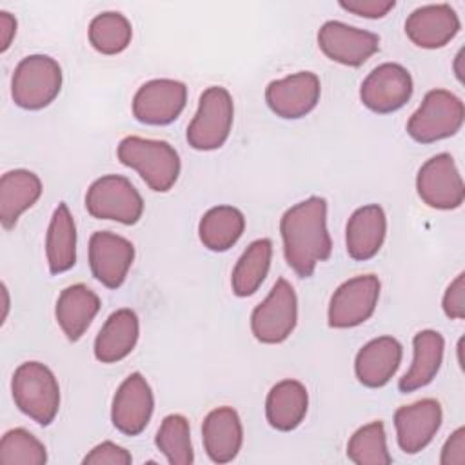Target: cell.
<instances>
[{
  "mask_svg": "<svg viewBox=\"0 0 465 465\" xmlns=\"http://www.w3.org/2000/svg\"><path fill=\"white\" fill-rule=\"evenodd\" d=\"M280 234L287 265L300 278H311L316 265L329 260L332 252V240L327 231V200L309 196L289 207L280 218Z\"/></svg>",
  "mask_w": 465,
  "mask_h": 465,
  "instance_id": "cell-1",
  "label": "cell"
},
{
  "mask_svg": "<svg viewBox=\"0 0 465 465\" xmlns=\"http://www.w3.org/2000/svg\"><path fill=\"white\" fill-rule=\"evenodd\" d=\"M116 156L125 167L134 169L154 193H167L178 182L182 162L165 140L125 136L116 147Z\"/></svg>",
  "mask_w": 465,
  "mask_h": 465,
  "instance_id": "cell-2",
  "label": "cell"
},
{
  "mask_svg": "<svg viewBox=\"0 0 465 465\" xmlns=\"http://www.w3.org/2000/svg\"><path fill=\"white\" fill-rule=\"evenodd\" d=\"M15 405L38 425H51L60 411V385L54 372L40 361H24L11 380Z\"/></svg>",
  "mask_w": 465,
  "mask_h": 465,
  "instance_id": "cell-3",
  "label": "cell"
},
{
  "mask_svg": "<svg viewBox=\"0 0 465 465\" xmlns=\"http://www.w3.org/2000/svg\"><path fill=\"white\" fill-rule=\"evenodd\" d=\"M62 67L49 54H29L18 62L11 78L13 102L27 111H38L54 102L62 91Z\"/></svg>",
  "mask_w": 465,
  "mask_h": 465,
  "instance_id": "cell-4",
  "label": "cell"
},
{
  "mask_svg": "<svg viewBox=\"0 0 465 465\" xmlns=\"http://www.w3.org/2000/svg\"><path fill=\"white\" fill-rule=\"evenodd\" d=\"M465 120L460 96L447 89H432L407 122V134L418 143H432L454 136Z\"/></svg>",
  "mask_w": 465,
  "mask_h": 465,
  "instance_id": "cell-5",
  "label": "cell"
},
{
  "mask_svg": "<svg viewBox=\"0 0 465 465\" xmlns=\"http://www.w3.org/2000/svg\"><path fill=\"white\" fill-rule=\"evenodd\" d=\"M234 104L222 85H211L200 94L198 109L187 125V142L196 151L220 149L232 129Z\"/></svg>",
  "mask_w": 465,
  "mask_h": 465,
  "instance_id": "cell-6",
  "label": "cell"
},
{
  "mask_svg": "<svg viewBox=\"0 0 465 465\" xmlns=\"http://www.w3.org/2000/svg\"><path fill=\"white\" fill-rule=\"evenodd\" d=\"M85 209L93 218L134 225L143 214V200L129 178L105 174L89 185Z\"/></svg>",
  "mask_w": 465,
  "mask_h": 465,
  "instance_id": "cell-7",
  "label": "cell"
},
{
  "mask_svg": "<svg viewBox=\"0 0 465 465\" xmlns=\"http://www.w3.org/2000/svg\"><path fill=\"white\" fill-rule=\"evenodd\" d=\"M298 322V298L292 285L280 278L267 298L251 314V331L260 343L276 345L285 341Z\"/></svg>",
  "mask_w": 465,
  "mask_h": 465,
  "instance_id": "cell-8",
  "label": "cell"
},
{
  "mask_svg": "<svg viewBox=\"0 0 465 465\" xmlns=\"http://www.w3.org/2000/svg\"><path fill=\"white\" fill-rule=\"evenodd\" d=\"M381 283L376 274H360L343 282L331 296L327 320L332 329H352L376 311Z\"/></svg>",
  "mask_w": 465,
  "mask_h": 465,
  "instance_id": "cell-9",
  "label": "cell"
},
{
  "mask_svg": "<svg viewBox=\"0 0 465 465\" xmlns=\"http://www.w3.org/2000/svg\"><path fill=\"white\" fill-rule=\"evenodd\" d=\"M416 191L430 209L452 211L461 207L465 187L454 158L449 153L430 156L416 174Z\"/></svg>",
  "mask_w": 465,
  "mask_h": 465,
  "instance_id": "cell-10",
  "label": "cell"
},
{
  "mask_svg": "<svg viewBox=\"0 0 465 465\" xmlns=\"http://www.w3.org/2000/svg\"><path fill=\"white\" fill-rule=\"evenodd\" d=\"M187 104V85L173 78H154L133 96V116L145 125L173 124Z\"/></svg>",
  "mask_w": 465,
  "mask_h": 465,
  "instance_id": "cell-11",
  "label": "cell"
},
{
  "mask_svg": "<svg viewBox=\"0 0 465 465\" xmlns=\"http://www.w3.org/2000/svg\"><path fill=\"white\" fill-rule=\"evenodd\" d=\"M411 73L394 62L374 67L360 85L361 104L378 114H389L401 109L412 96Z\"/></svg>",
  "mask_w": 465,
  "mask_h": 465,
  "instance_id": "cell-12",
  "label": "cell"
},
{
  "mask_svg": "<svg viewBox=\"0 0 465 465\" xmlns=\"http://www.w3.org/2000/svg\"><path fill=\"white\" fill-rule=\"evenodd\" d=\"M318 47L336 64L360 67L380 51V36L338 20H329L318 31Z\"/></svg>",
  "mask_w": 465,
  "mask_h": 465,
  "instance_id": "cell-13",
  "label": "cell"
},
{
  "mask_svg": "<svg viewBox=\"0 0 465 465\" xmlns=\"http://www.w3.org/2000/svg\"><path fill=\"white\" fill-rule=\"evenodd\" d=\"M154 411V396L142 372H131L116 389L111 403V421L125 436L145 430Z\"/></svg>",
  "mask_w": 465,
  "mask_h": 465,
  "instance_id": "cell-14",
  "label": "cell"
},
{
  "mask_svg": "<svg viewBox=\"0 0 465 465\" xmlns=\"http://www.w3.org/2000/svg\"><path fill=\"white\" fill-rule=\"evenodd\" d=\"M322 84L311 71H298L285 78L272 80L265 87L269 109L285 120H298L309 114L320 102Z\"/></svg>",
  "mask_w": 465,
  "mask_h": 465,
  "instance_id": "cell-15",
  "label": "cell"
},
{
  "mask_svg": "<svg viewBox=\"0 0 465 465\" xmlns=\"http://www.w3.org/2000/svg\"><path fill=\"white\" fill-rule=\"evenodd\" d=\"M134 262V245L111 231H96L89 238V267L107 289H118Z\"/></svg>",
  "mask_w": 465,
  "mask_h": 465,
  "instance_id": "cell-16",
  "label": "cell"
},
{
  "mask_svg": "<svg viewBox=\"0 0 465 465\" xmlns=\"http://www.w3.org/2000/svg\"><path fill=\"white\" fill-rule=\"evenodd\" d=\"M443 421V411L434 398H423L403 405L394 412L396 440L405 454L423 450L436 436Z\"/></svg>",
  "mask_w": 465,
  "mask_h": 465,
  "instance_id": "cell-17",
  "label": "cell"
},
{
  "mask_svg": "<svg viewBox=\"0 0 465 465\" xmlns=\"http://www.w3.org/2000/svg\"><path fill=\"white\" fill-rule=\"evenodd\" d=\"M460 29V16L449 4L421 5L405 20L407 38L421 49L445 47Z\"/></svg>",
  "mask_w": 465,
  "mask_h": 465,
  "instance_id": "cell-18",
  "label": "cell"
},
{
  "mask_svg": "<svg viewBox=\"0 0 465 465\" xmlns=\"http://www.w3.org/2000/svg\"><path fill=\"white\" fill-rule=\"evenodd\" d=\"M202 443L211 461H232L243 443V427L240 414L229 405L213 409L202 423Z\"/></svg>",
  "mask_w": 465,
  "mask_h": 465,
  "instance_id": "cell-19",
  "label": "cell"
},
{
  "mask_svg": "<svg viewBox=\"0 0 465 465\" xmlns=\"http://www.w3.org/2000/svg\"><path fill=\"white\" fill-rule=\"evenodd\" d=\"M401 343L392 336H378L367 341L354 358V374L369 389H380L391 381L400 369Z\"/></svg>",
  "mask_w": 465,
  "mask_h": 465,
  "instance_id": "cell-20",
  "label": "cell"
},
{
  "mask_svg": "<svg viewBox=\"0 0 465 465\" xmlns=\"http://www.w3.org/2000/svg\"><path fill=\"white\" fill-rule=\"evenodd\" d=\"M387 234V216L381 205L358 207L345 225L347 254L356 262H367L378 254Z\"/></svg>",
  "mask_w": 465,
  "mask_h": 465,
  "instance_id": "cell-21",
  "label": "cell"
},
{
  "mask_svg": "<svg viewBox=\"0 0 465 465\" xmlns=\"http://www.w3.org/2000/svg\"><path fill=\"white\" fill-rule=\"evenodd\" d=\"M98 294L85 283L65 287L54 305L56 322L69 341H78L100 311Z\"/></svg>",
  "mask_w": 465,
  "mask_h": 465,
  "instance_id": "cell-22",
  "label": "cell"
},
{
  "mask_svg": "<svg viewBox=\"0 0 465 465\" xmlns=\"http://www.w3.org/2000/svg\"><path fill=\"white\" fill-rule=\"evenodd\" d=\"M140 320L131 309H118L107 316L94 340V358L102 363H116L127 358L138 343Z\"/></svg>",
  "mask_w": 465,
  "mask_h": 465,
  "instance_id": "cell-23",
  "label": "cell"
},
{
  "mask_svg": "<svg viewBox=\"0 0 465 465\" xmlns=\"http://www.w3.org/2000/svg\"><path fill=\"white\" fill-rule=\"evenodd\" d=\"M42 196V180L29 169H13L0 178V222L5 231Z\"/></svg>",
  "mask_w": 465,
  "mask_h": 465,
  "instance_id": "cell-24",
  "label": "cell"
},
{
  "mask_svg": "<svg viewBox=\"0 0 465 465\" xmlns=\"http://www.w3.org/2000/svg\"><path fill=\"white\" fill-rule=\"evenodd\" d=\"M443 349L445 340L438 331L425 329L416 332L412 338V363L400 378L398 389L407 394L429 385L440 372Z\"/></svg>",
  "mask_w": 465,
  "mask_h": 465,
  "instance_id": "cell-25",
  "label": "cell"
},
{
  "mask_svg": "<svg viewBox=\"0 0 465 465\" xmlns=\"http://www.w3.org/2000/svg\"><path fill=\"white\" fill-rule=\"evenodd\" d=\"M309 409V392L298 380H282L265 398V418L276 430H294Z\"/></svg>",
  "mask_w": 465,
  "mask_h": 465,
  "instance_id": "cell-26",
  "label": "cell"
},
{
  "mask_svg": "<svg viewBox=\"0 0 465 465\" xmlns=\"http://www.w3.org/2000/svg\"><path fill=\"white\" fill-rule=\"evenodd\" d=\"M45 258L51 274H62L76 263V225L65 202L53 211L45 234Z\"/></svg>",
  "mask_w": 465,
  "mask_h": 465,
  "instance_id": "cell-27",
  "label": "cell"
},
{
  "mask_svg": "<svg viewBox=\"0 0 465 465\" xmlns=\"http://www.w3.org/2000/svg\"><path fill=\"white\" fill-rule=\"evenodd\" d=\"M245 231V216L238 207H211L198 223V236L203 247L213 252L229 251Z\"/></svg>",
  "mask_w": 465,
  "mask_h": 465,
  "instance_id": "cell-28",
  "label": "cell"
},
{
  "mask_svg": "<svg viewBox=\"0 0 465 465\" xmlns=\"http://www.w3.org/2000/svg\"><path fill=\"white\" fill-rule=\"evenodd\" d=\"M271 260H272V242L269 238H258L251 242L232 269V276H231L232 292L238 298H247L254 294L263 283V280L267 278V272L271 269Z\"/></svg>",
  "mask_w": 465,
  "mask_h": 465,
  "instance_id": "cell-29",
  "label": "cell"
},
{
  "mask_svg": "<svg viewBox=\"0 0 465 465\" xmlns=\"http://www.w3.org/2000/svg\"><path fill=\"white\" fill-rule=\"evenodd\" d=\"M89 44L100 54H118L125 51L133 38L131 22L118 11H105L89 22Z\"/></svg>",
  "mask_w": 465,
  "mask_h": 465,
  "instance_id": "cell-30",
  "label": "cell"
},
{
  "mask_svg": "<svg viewBox=\"0 0 465 465\" xmlns=\"http://www.w3.org/2000/svg\"><path fill=\"white\" fill-rule=\"evenodd\" d=\"M154 445L171 465H191L194 461L191 427L183 414H169L162 420Z\"/></svg>",
  "mask_w": 465,
  "mask_h": 465,
  "instance_id": "cell-31",
  "label": "cell"
},
{
  "mask_svg": "<svg viewBox=\"0 0 465 465\" xmlns=\"http://www.w3.org/2000/svg\"><path fill=\"white\" fill-rule=\"evenodd\" d=\"M347 458L356 465H389L392 456L387 449V434L383 421H371L351 436L347 443Z\"/></svg>",
  "mask_w": 465,
  "mask_h": 465,
  "instance_id": "cell-32",
  "label": "cell"
},
{
  "mask_svg": "<svg viewBox=\"0 0 465 465\" xmlns=\"http://www.w3.org/2000/svg\"><path fill=\"white\" fill-rule=\"evenodd\" d=\"M47 461L45 445L29 430L16 427L0 440L2 465H44Z\"/></svg>",
  "mask_w": 465,
  "mask_h": 465,
  "instance_id": "cell-33",
  "label": "cell"
},
{
  "mask_svg": "<svg viewBox=\"0 0 465 465\" xmlns=\"http://www.w3.org/2000/svg\"><path fill=\"white\" fill-rule=\"evenodd\" d=\"M82 463L84 465H131L133 456L127 449L113 441H102L84 456Z\"/></svg>",
  "mask_w": 465,
  "mask_h": 465,
  "instance_id": "cell-34",
  "label": "cell"
},
{
  "mask_svg": "<svg viewBox=\"0 0 465 465\" xmlns=\"http://www.w3.org/2000/svg\"><path fill=\"white\" fill-rule=\"evenodd\" d=\"M443 312L450 320L465 318V272H460L447 287L441 300Z\"/></svg>",
  "mask_w": 465,
  "mask_h": 465,
  "instance_id": "cell-35",
  "label": "cell"
},
{
  "mask_svg": "<svg viewBox=\"0 0 465 465\" xmlns=\"http://www.w3.org/2000/svg\"><path fill=\"white\" fill-rule=\"evenodd\" d=\"M340 7L363 16V18H383L389 11L396 7L394 0H341Z\"/></svg>",
  "mask_w": 465,
  "mask_h": 465,
  "instance_id": "cell-36",
  "label": "cell"
},
{
  "mask_svg": "<svg viewBox=\"0 0 465 465\" xmlns=\"http://www.w3.org/2000/svg\"><path fill=\"white\" fill-rule=\"evenodd\" d=\"M441 465H463L465 463V429L458 427L445 441L440 456Z\"/></svg>",
  "mask_w": 465,
  "mask_h": 465,
  "instance_id": "cell-37",
  "label": "cell"
},
{
  "mask_svg": "<svg viewBox=\"0 0 465 465\" xmlns=\"http://www.w3.org/2000/svg\"><path fill=\"white\" fill-rule=\"evenodd\" d=\"M16 35V18L9 11H0V53H5Z\"/></svg>",
  "mask_w": 465,
  "mask_h": 465,
  "instance_id": "cell-38",
  "label": "cell"
},
{
  "mask_svg": "<svg viewBox=\"0 0 465 465\" xmlns=\"http://www.w3.org/2000/svg\"><path fill=\"white\" fill-rule=\"evenodd\" d=\"M463 49H460L458 51V54H456V58H454V73H456V78H458V82H461L463 84V67H461V62H463Z\"/></svg>",
  "mask_w": 465,
  "mask_h": 465,
  "instance_id": "cell-39",
  "label": "cell"
},
{
  "mask_svg": "<svg viewBox=\"0 0 465 465\" xmlns=\"http://www.w3.org/2000/svg\"><path fill=\"white\" fill-rule=\"evenodd\" d=\"M2 294H4V314H2V322H4L5 316H7V311H9V294H7L5 285H2Z\"/></svg>",
  "mask_w": 465,
  "mask_h": 465,
  "instance_id": "cell-40",
  "label": "cell"
}]
</instances>
